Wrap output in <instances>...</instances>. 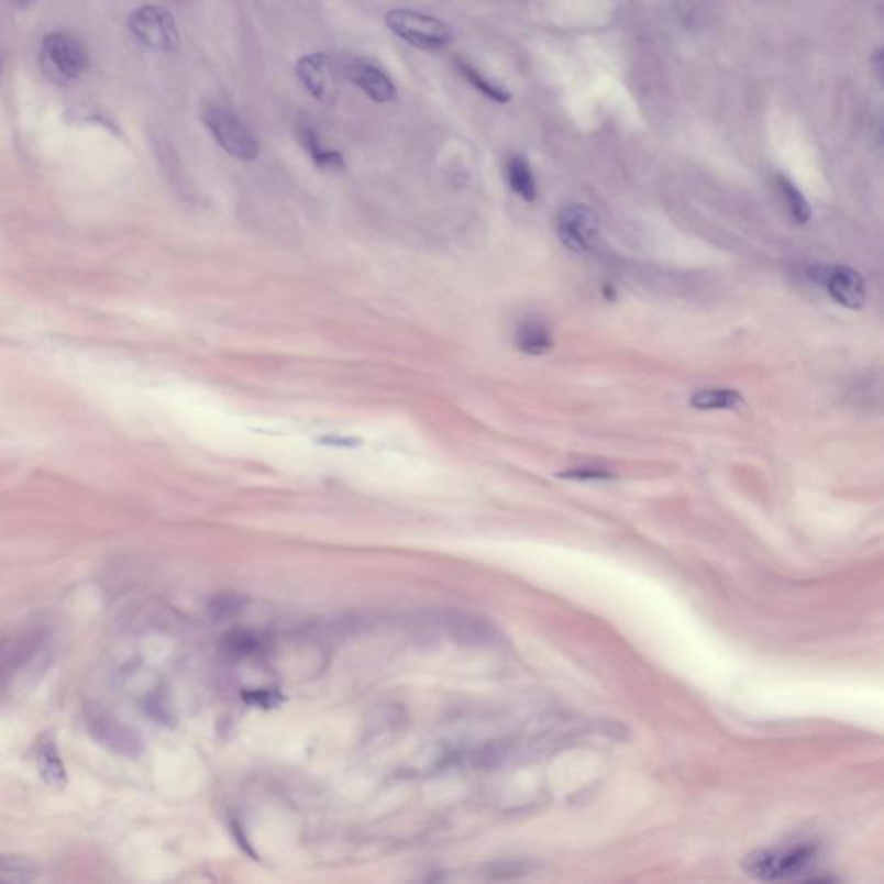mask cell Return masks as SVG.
Here are the masks:
<instances>
[{"mask_svg":"<svg viewBox=\"0 0 884 884\" xmlns=\"http://www.w3.org/2000/svg\"><path fill=\"white\" fill-rule=\"evenodd\" d=\"M202 120L221 150L230 156L241 162H253L259 156V144L253 132L230 109L220 106L206 109Z\"/></svg>","mask_w":884,"mask_h":884,"instance_id":"5b68a950","label":"cell"},{"mask_svg":"<svg viewBox=\"0 0 884 884\" xmlns=\"http://www.w3.org/2000/svg\"><path fill=\"white\" fill-rule=\"evenodd\" d=\"M38 877V865L23 855H0V883H32Z\"/></svg>","mask_w":884,"mask_h":884,"instance_id":"9a60e30c","label":"cell"},{"mask_svg":"<svg viewBox=\"0 0 884 884\" xmlns=\"http://www.w3.org/2000/svg\"><path fill=\"white\" fill-rule=\"evenodd\" d=\"M36 764H38V771H41V776L44 777L45 783L56 786V788L65 786V765H63V760L57 753L56 743H54L51 736L44 738L38 748H36Z\"/></svg>","mask_w":884,"mask_h":884,"instance_id":"4fadbf2b","label":"cell"},{"mask_svg":"<svg viewBox=\"0 0 884 884\" xmlns=\"http://www.w3.org/2000/svg\"><path fill=\"white\" fill-rule=\"evenodd\" d=\"M777 186H780L784 201L788 205L789 213L795 218L796 223H798V225L808 223V220L813 217V210H810V206H808L804 194L798 190V187H796L788 177H783V175L777 177Z\"/></svg>","mask_w":884,"mask_h":884,"instance_id":"e0dca14e","label":"cell"},{"mask_svg":"<svg viewBox=\"0 0 884 884\" xmlns=\"http://www.w3.org/2000/svg\"><path fill=\"white\" fill-rule=\"evenodd\" d=\"M507 178L513 190L519 198L523 201L532 202L538 198V186H535V178L532 175L531 166L527 163L526 157L511 156L507 165Z\"/></svg>","mask_w":884,"mask_h":884,"instance_id":"5bb4252c","label":"cell"},{"mask_svg":"<svg viewBox=\"0 0 884 884\" xmlns=\"http://www.w3.org/2000/svg\"><path fill=\"white\" fill-rule=\"evenodd\" d=\"M299 137H301L302 145H305V150L310 154L314 165L325 169L344 168V157H342V154L338 153V151L325 150V147L320 144V139H318V133L314 132V129H311V126H302V129L299 130Z\"/></svg>","mask_w":884,"mask_h":884,"instance_id":"2e32d148","label":"cell"},{"mask_svg":"<svg viewBox=\"0 0 884 884\" xmlns=\"http://www.w3.org/2000/svg\"><path fill=\"white\" fill-rule=\"evenodd\" d=\"M45 647L47 634L41 626L0 631V704H4L24 675L35 667Z\"/></svg>","mask_w":884,"mask_h":884,"instance_id":"6da1fadb","label":"cell"},{"mask_svg":"<svg viewBox=\"0 0 884 884\" xmlns=\"http://www.w3.org/2000/svg\"><path fill=\"white\" fill-rule=\"evenodd\" d=\"M387 29L399 38L423 51H441L453 41L444 21L411 9H393L386 14Z\"/></svg>","mask_w":884,"mask_h":884,"instance_id":"277c9868","label":"cell"},{"mask_svg":"<svg viewBox=\"0 0 884 884\" xmlns=\"http://www.w3.org/2000/svg\"><path fill=\"white\" fill-rule=\"evenodd\" d=\"M344 75L351 84L356 85L360 90L371 97L372 101L383 104V102L395 101L398 97L395 81L390 80L383 69H378L377 66L371 65L366 60H351L350 65L344 68Z\"/></svg>","mask_w":884,"mask_h":884,"instance_id":"30bf717a","label":"cell"},{"mask_svg":"<svg viewBox=\"0 0 884 884\" xmlns=\"http://www.w3.org/2000/svg\"><path fill=\"white\" fill-rule=\"evenodd\" d=\"M298 75L305 89L317 99V101H329L335 93L334 69L332 60L327 54H308L299 59L296 66Z\"/></svg>","mask_w":884,"mask_h":884,"instance_id":"9c48e42d","label":"cell"},{"mask_svg":"<svg viewBox=\"0 0 884 884\" xmlns=\"http://www.w3.org/2000/svg\"><path fill=\"white\" fill-rule=\"evenodd\" d=\"M44 71L54 81L69 84L89 68V51L77 35L69 32H51L44 36L41 47Z\"/></svg>","mask_w":884,"mask_h":884,"instance_id":"3957f363","label":"cell"},{"mask_svg":"<svg viewBox=\"0 0 884 884\" xmlns=\"http://www.w3.org/2000/svg\"><path fill=\"white\" fill-rule=\"evenodd\" d=\"M819 280L825 284L829 296L838 305L853 311L864 308L868 301V287L857 269L850 266H831L820 272Z\"/></svg>","mask_w":884,"mask_h":884,"instance_id":"ba28073f","label":"cell"},{"mask_svg":"<svg viewBox=\"0 0 884 884\" xmlns=\"http://www.w3.org/2000/svg\"><path fill=\"white\" fill-rule=\"evenodd\" d=\"M819 857V847L813 843L792 844L780 849L759 850L743 859L744 873L759 881H783L804 877Z\"/></svg>","mask_w":884,"mask_h":884,"instance_id":"7a4b0ae2","label":"cell"},{"mask_svg":"<svg viewBox=\"0 0 884 884\" xmlns=\"http://www.w3.org/2000/svg\"><path fill=\"white\" fill-rule=\"evenodd\" d=\"M456 66H458L463 77L471 81L472 87H475V89L484 93V96L489 97L490 101L501 102V104L502 102L510 101V93H508L507 90L487 80L486 77H483V73L478 71L474 66L468 65L466 60H456Z\"/></svg>","mask_w":884,"mask_h":884,"instance_id":"ac0fdd59","label":"cell"},{"mask_svg":"<svg viewBox=\"0 0 884 884\" xmlns=\"http://www.w3.org/2000/svg\"><path fill=\"white\" fill-rule=\"evenodd\" d=\"M20 8H29L30 4H33L35 0H14Z\"/></svg>","mask_w":884,"mask_h":884,"instance_id":"ffe728a7","label":"cell"},{"mask_svg":"<svg viewBox=\"0 0 884 884\" xmlns=\"http://www.w3.org/2000/svg\"><path fill=\"white\" fill-rule=\"evenodd\" d=\"M515 342L517 347L529 356H541L553 350V335L539 320H526L520 323L515 334Z\"/></svg>","mask_w":884,"mask_h":884,"instance_id":"8fae6325","label":"cell"},{"mask_svg":"<svg viewBox=\"0 0 884 884\" xmlns=\"http://www.w3.org/2000/svg\"><path fill=\"white\" fill-rule=\"evenodd\" d=\"M132 35L145 47L157 53H175L180 45L177 21L168 9L162 5H142L129 18Z\"/></svg>","mask_w":884,"mask_h":884,"instance_id":"8992f818","label":"cell"},{"mask_svg":"<svg viewBox=\"0 0 884 884\" xmlns=\"http://www.w3.org/2000/svg\"><path fill=\"white\" fill-rule=\"evenodd\" d=\"M563 478H575V480H607L611 478L608 472L599 471V468H574V471L563 472Z\"/></svg>","mask_w":884,"mask_h":884,"instance_id":"d6986e66","label":"cell"},{"mask_svg":"<svg viewBox=\"0 0 884 884\" xmlns=\"http://www.w3.org/2000/svg\"><path fill=\"white\" fill-rule=\"evenodd\" d=\"M556 232L563 245L575 253H586L593 250L598 241L599 218L592 208L583 205H572L563 208L556 221Z\"/></svg>","mask_w":884,"mask_h":884,"instance_id":"52a82bcc","label":"cell"},{"mask_svg":"<svg viewBox=\"0 0 884 884\" xmlns=\"http://www.w3.org/2000/svg\"><path fill=\"white\" fill-rule=\"evenodd\" d=\"M689 405L696 410H743L747 407L743 396L738 390L731 389H705L698 390L689 399Z\"/></svg>","mask_w":884,"mask_h":884,"instance_id":"7c38bea8","label":"cell"}]
</instances>
